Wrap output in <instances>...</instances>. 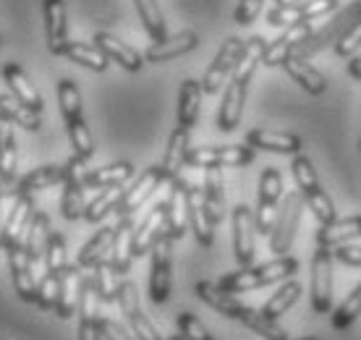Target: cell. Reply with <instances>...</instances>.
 Here are the masks:
<instances>
[{
	"label": "cell",
	"instance_id": "cell-1",
	"mask_svg": "<svg viewBox=\"0 0 361 340\" xmlns=\"http://www.w3.org/2000/svg\"><path fill=\"white\" fill-rule=\"evenodd\" d=\"M267 47V40L259 35H254L246 40L244 53L235 63L233 73L226 84V92H223V102H220V110H217V128L220 131H233L238 121H241V113H244V102H246V92H249V84L254 79V71L257 66L262 63V53Z\"/></svg>",
	"mask_w": 361,
	"mask_h": 340
},
{
	"label": "cell",
	"instance_id": "cell-2",
	"mask_svg": "<svg viewBox=\"0 0 361 340\" xmlns=\"http://www.w3.org/2000/svg\"><path fill=\"white\" fill-rule=\"evenodd\" d=\"M298 272V260L296 257H275V260L264 262V265H257V267H241L238 272H228L217 280V288H223L228 293H249V291H257V288L272 286L278 280L293 278Z\"/></svg>",
	"mask_w": 361,
	"mask_h": 340
},
{
	"label": "cell",
	"instance_id": "cell-3",
	"mask_svg": "<svg viewBox=\"0 0 361 340\" xmlns=\"http://www.w3.org/2000/svg\"><path fill=\"white\" fill-rule=\"evenodd\" d=\"M290 173H293V181H296V191L301 194L304 205L314 212L317 223H319V225L333 223L335 217H338V212H335L333 199L327 197V191L322 188L319 178H317V170H314V165H312V160H309V157H304L301 152L293 154Z\"/></svg>",
	"mask_w": 361,
	"mask_h": 340
},
{
	"label": "cell",
	"instance_id": "cell-4",
	"mask_svg": "<svg viewBox=\"0 0 361 340\" xmlns=\"http://www.w3.org/2000/svg\"><path fill=\"white\" fill-rule=\"evenodd\" d=\"M356 21H361V0H353V3H348L341 13H335L330 21H327L325 27L319 29H312L307 35V40L301 42V45L293 50V58H301V61H309L312 55L322 53L325 47H333L341 37L348 32V29L356 24ZM288 55V58H290Z\"/></svg>",
	"mask_w": 361,
	"mask_h": 340
},
{
	"label": "cell",
	"instance_id": "cell-5",
	"mask_svg": "<svg viewBox=\"0 0 361 340\" xmlns=\"http://www.w3.org/2000/svg\"><path fill=\"white\" fill-rule=\"evenodd\" d=\"M301 215H304V199L298 191H290L283 197V205L278 210V217H275V225L270 231V251L275 257H283L288 254L293 241L298 236V225H301Z\"/></svg>",
	"mask_w": 361,
	"mask_h": 340
},
{
	"label": "cell",
	"instance_id": "cell-6",
	"mask_svg": "<svg viewBox=\"0 0 361 340\" xmlns=\"http://www.w3.org/2000/svg\"><path fill=\"white\" fill-rule=\"evenodd\" d=\"M283 197H286V194H283V176H280V170L264 168L262 176H259L257 210H254V228H257L259 236H270Z\"/></svg>",
	"mask_w": 361,
	"mask_h": 340
},
{
	"label": "cell",
	"instance_id": "cell-7",
	"mask_svg": "<svg viewBox=\"0 0 361 340\" xmlns=\"http://www.w3.org/2000/svg\"><path fill=\"white\" fill-rule=\"evenodd\" d=\"M257 150L249 144H228V147H191L186 154L189 168H244L252 165Z\"/></svg>",
	"mask_w": 361,
	"mask_h": 340
},
{
	"label": "cell",
	"instance_id": "cell-8",
	"mask_svg": "<svg viewBox=\"0 0 361 340\" xmlns=\"http://www.w3.org/2000/svg\"><path fill=\"white\" fill-rule=\"evenodd\" d=\"M244 45L246 40H241V37H228L226 42H223V47L217 50V55L209 63V68L204 71V79H202V92L204 95H217L226 87V81L231 79L235 63H238V58L244 53Z\"/></svg>",
	"mask_w": 361,
	"mask_h": 340
},
{
	"label": "cell",
	"instance_id": "cell-9",
	"mask_svg": "<svg viewBox=\"0 0 361 340\" xmlns=\"http://www.w3.org/2000/svg\"><path fill=\"white\" fill-rule=\"evenodd\" d=\"M173 291V238L163 236L152 246L149 265V298L154 304H165Z\"/></svg>",
	"mask_w": 361,
	"mask_h": 340
},
{
	"label": "cell",
	"instance_id": "cell-10",
	"mask_svg": "<svg viewBox=\"0 0 361 340\" xmlns=\"http://www.w3.org/2000/svg\"><path fill=\"white\" fill-rule=\"evenodd\" d=\"M333 249L319 246L312 257V309L327 314L333 309Z\"/></svg>",
	"mask_w": 361,
	"mask_h": 340
},
{
	"label": "cell",
	"instance_id": "cell-11",
	"mask_svg": "<svg viewBox=\"0 0 361 340\" xmlns=\"http://www.w3.org/2000/svg\"><path fill=\"white\" fill-rule=\"evenodd\" d=\"M118 306H121V312L126 317L128 327L134 332L139 340H163V335L157 332L149 320L145 317L142 312V304H139V291L131 280H121V286H118V296H116Z\"/></svg>",
	"mask_w": 361,
	"mask_h": 340
},
{
	"label": "cell",
	"instance_id": "cell-12",
	"mask_svg": "<svg viewBox=\"0 0 361 340\" xmlns=\"http://www.w3.org/2000/svg\"><path fill=\"white\" fill-rule=\"evenodd\" d=\"M32 217H35V199L29 194L13 197V205H11V210L3 217V225H0V249L8 251L16 243H24Z\"/></svg>",
	"mask_w": 361,
	"mask_h": 340
},
{
	"label": "cell",
	"instance_id": "cell-13",
	"mask_svg": "<svg viewBox=\"0 0 361 340\" xmlns=\"http://www.w3.org/2000/svg\"><path fill=\"white\" fill-rule=\"evenodd\" d=\"M165 183V173L160 165H152V168H147L139 178L131 183L128 188H123V197L118 202L116 212L118 217H131L139 210V207H145V202L152 197L157 188Z\"/></svg>",
	"mask_w": 361,
	"mask_h": 340
},
{
	"label": "cell",
	"instance_id": "cell-14",
	"mask_svg": "<svg viewBox=\"0 0 361 340\" xmlns=\"http://www.w3.org/2000/svg\"><path fill=\"white\" fill-rule=\"evenodd\" d=\"M84 160L73 154L66 160V181H63V197H61V215L66 220H82L87 202H84Z\"/></svg>",
	"mask_w": 361,
	"mask_h": 340
},
{
	"label": "cell",
	"instance_id": "cell-15",
	"mask_svg": "<svg viewBox=\"0 0 361 340\" xmlns=\"http://www.w3.org/2000/svg\"><path fill=\"white\" fill-rule=\"evenodd\" d=\"M341 0H301V3H290L283 8H275L267 13V24L270 27H288V24H298V21H314V18L325 16L338 11Z\"/></svg>",
	"mask_w": 361,
	"mask_h": 340
},
{
	"label": "cell",
	"instance_id": "cell-16",
	"mask_svg": "<svg viewBox=\"0 0 361 340\" xmlns=\"http://www.w3.org/2000/svg\"><path fill=\"white\" fill-rule=\"evenodd\" d=\"M233 257L241 267H252L254 265V210H249L246 205H238L233 210Z\"/></svg>",
	"mask_w": 361,
	"mask_h": 340
},
{
	"label": "cell",
	"instance_id": "cell-17",
	"mask_svg": "<svg viewBox=\"0 0 361 340\" xmlns=\"http://www.w3.org/2000/svg\"><path fill=\"white\" fill-rule=\"evenodd\" d=\"M186 215H189V228L194 233V238L199 241V246L209 249L215 243V225L207 215V207L202 199V188L194 183H186Z\"/></svg>",
	"mask_w": 361,
	"mask_h": 340
},
{
	"label": "cell",
	"instance_id": "cell-18",
	"mask_svg": "<svg viewBox=\"0 0 361 340\" xmlns=\"http://www.w3.org/2000/svg\"><path fill=\"white\" fill-rule=\"evenodd\" d=\"M186 183L189 181L176 176L171 181V197L165 199V236L178 241L186 233L189 215H186Z\"/></svg>",
	"mask_w": 361,
	"mask_h": 340
},
{
	"label": "cell",
	"instance_id": "cell-19",
	"mask_svg": "<svg viewBox=\"0 0 361 340\" xmlns=\"http://www.w3.org/2000/svg\"><path fill=\"white\" fill-rule=\"evenodd\" d=\"M194 291H197V296L209 306V309H215L217 314H223L228 320L241 322V317L249 312V304L238 301L235 293H228L223 288H217V283H212V280H199Z\"/></svg>",
	"mask_w": 361,
	"mask_h": 340
},
{
	"label": "cell",
	"instance_id": "cell-20",
	"mask_svg": "<svg viewBox=\"0 0 361 340\" xmlns=\"http://www.w3.org/2000/svg\"><path fill=\"white\" fill-rule=\"evenodd\" d=\"M309 32H312V21H298V24L283 27V35H280L278 40L267 42V47H264L262 66H270V68L272 66H280V63L286 61V58L307 40Z\"/></svg>",
	"mask_w": 361,
	"mask_h": 340
},
{
	"label": "cell",
	"instance_id": "cell-21",
	"mask_svg": "<svg viewBox=\"0 0 361 340\" xmlns=\"http://www.w3.org/2000/svg\"><path fill=\"white\" fill-rule=\"evenodd\" d=\"M8 267H11V280L16 288L18 298H24L29 304H37V280L32 262L27 257L24 243H16L13 249H8Z\"/></svg>",
	"mask_w": 361,
	"mask_h": 340
},
{
	"label": "cell",
	"instance_id": "cell-22",
	"mask_svg": "<svg viewBox=\"0 0 361 340\" xmlns=\"http://www.w3.org/2000/svg\"><path fill=\"white\" fill-rule=\"evenodd\" d=\"M165 236V202L154 205L149 210V215L136 225L134 236H131V251L136 257H145L147 251H152V246Z\"/></svg>",
	"mask_w": 361,
	"mask_h": 340
},
{
	"label": "cell",
	"instance_id": "cell-23",
	"mask_svg": "<svg viewBox=\"0 0 361 340\" xmlns=\"http://www.w3.org/2000/svg\"><path fill=\"white\" fill-rule=\"evenodd\" d=\"M42 16H45V40L47 50L61 55L63 45L68 42V13L63 0H42Z\"/></svg>",
	"mask_w": 361,
	"mask_h": 340
},
{
	"label": "cell",
	"instance_id": "cell-24",
	"mask_svg": "<svg viewBox=\"0 0 361 340\" xmlns=\"http://www.w3.org/2000/svg\"><path fill=\"white\" fill-rule=\"evenodd\" d=\"M246 144L252 150H264L275 154H298L301 152V136L288 134V131H267V128H252L246 134Z\"/></svg>",
	"mask_w": 361,
	"mask_h": 340
},
{
	"label": "cell",
	"instance_id": "cell-25",
	"mask_svg": "<svg viewBox=\"0 0 361 340\" xmlns=\"http://www.w3.org/2000/svg\"><path fill=\"white\" fill-rule=\"evenodd\" d=\"M199 45V35L197 32H178V35L173 37H165L160 42H152V45L145 50V61L147 63H168V61H176L180 55L191 53L194 47Z\"/></svg>",
	"mask_w": 361,
	"mask_h": 340
},
{
	"label": "cell",
	"instance_id": "cell-26",
	"mask_svg": "<svg viewBox=\"0 0 361 340\" xmlns=\"http://www.w3.org/2000/svg\"><path fill=\"white\" fill-rule=\"evenodd\" d=\"M94 45L102 50V55L108 58V61L118 63L123 71H142V66H145V55L139 53V50H134L131 45H126V42H121L118 37H113L110 32H97L94 35Z\"/></svg>",
	"mask_w": 361,
	"mask_h": 340
},
{
	"label": "cell",
	"instance_id": "cell-27",
	"mask_svg": "<svg viewBox=\"0 0 361 340\" xmlns=\"http://www.w3.org/2000/svg\"><path fill=\"white\" fill-rule=\"evenodd\" d=\"M82 288H84V272L79 265H68L61 278V293H58V304L55 314L61 320H68L79 312V301H82Z\"/></svg>",
	"mask_w": 361,
	"mask_h": 340
},
{
	"label": "cell",
	"instance_id": "cell-28",
	"mask_svg": "<svg viewBox=\"0 0 361 340\" xmlns=\"http://www.w3.org/2000/svg\"><path fill=\"white\" fill-rule=\"evenodd\" d=\"M0 73H3V81L8 84L11 95H13L21 105H27V108L35 110V113H42L45 99H42V95L32 87V81L27 79V73H24V68H21L18 63H6Z\"/></svg>",
	"mask_w": 361,
	"mask_h": 340
},
{
	"label": "cell",
	"instance_id": "cell-29",
	"mask_svg": "<svg viewBox=\"0 0 361 340\" xmlns=\"http://www.w3.org/2000/svg\"><path fill=\"white\" fill-rule=\"evenodd\" d=\"M189 150H191V131L183 128V126H176L171 139H168V147H165V157L160 162L168 183L176 176H180V170L186 168V154H189Z\"/></svg>",
	"mask_w": 361,
	"mask_h": 340
},
{
	"label": "cell",
	"instance_id": "cell-30",
	"mask_svg": "<svg viewBox=\"0 0 361 340\" xmlns=\"http://www.w3.org/2000/svg\"><path fill=\"white\" fill-rule=\"evenodd\" d=\"M99 296L94 291L92 278H84L82 301H79V340H102L99 332V314H97Z\"/></svg>",
	"mask_w": 361,
	"mask_h": 340
},
{
	"label": "cell",
	"instance_id": "cell-31",
	"mask_svg": "<svg viewBox=\"0 0 361 340\" xmlns=\"http://www.w3.org/2000/svg\"><path fill=\"white\" fill-rule=\"evenodd\" d=\"M18 170V147L13 136V123L0 116V186L8 191L16 183Z\"/></svg>",
	"mask_w": 361,
	"mask_h": 340
},
{
	"label": "cell",
	"instance_id": "cell-32",
	"mask_svg": "<svg viewBox=\"0 0 361 340\" xmlns=\"http://www.w3.org/2000/svg\"><path fill=\"white\" fill-rule=\"evenodd\" d=\"M131 236H134V223H131V217H121V220L116 223V236H113V246H110V254H108L110 267L116 269L121 278L131 269V262H134Z\"/></svg>",
	"mask_w": 361,
	"mask_h": 340
},
{
	"label": "cell",
	"instance_id": "cell-33",
	"mask_svg": "<svg viewBox=\"0 0 361 340\" xmlns=\"http://www.w3.org/2000/svg\"><path fill=\"white\" fill-rule=\"evenodd\" d=\"M66 181V162L63 165H42V168H35L32 173H27L24 178H18L13 183L8 194L11 197H21V194H37L42 188H50L55 183H63Z\"/></svg>",
	"mask_w": 361,
	"mask_h": 340
},
{
	"label": "cell",
	"instance_id": "cell-34",
	"mask_svg": "<svg viewBox=\"0 0 361 340\" xmlns=\"http://www.w3.org/2000/svg\"><path fill=\"white\" fill-rule=\"evenodd\" d=\"M356 238H361V215L343 217V220L335 217L333 223L319 225V231H317V243H319V246H327V249L351 243V241H356Z\"/></svg>",
	"mask_w": 361,
	"mask_h": 340
},
{
	"label": "cell",
	"instance_id": "cell-35",
	"mask_svg": "<svg viewBox=\"0 0 361 340\" xmlns=\"http://www.w3.org/2000/svg\"><path fill=\"white\" fill-rule=\"evenodd\" d=\"M202 199L207 207V215L212 225H220L226 217V188H223V173L220 168L204 170V183H202Z\"/></svg>",
	"mask_w": 361,
	"mask_h": 340
},
{
	"label": "cell",
	"instance_id": "cell-36",
	"mask_svg": "<svg viewBox=\"0 0 361 340\" xmlns=\"http://www.w3.org/2000/svg\"><path fill=\"white\" fill-rule=\"evenodd\" d=\"M113 236H116V225H105V228H99L90 241L82 246L79 257H76V265H79L82 269H94L99 262L108 260L110 246H113Z\"/></svg>",
	"mask_w": 361,
	"mask_h": 340
},
{
	"label": "cell",
	"instance_id": "cell-37",
	"mask_svg": "<svg viewBox=\"0 0 361 340\" xmlns=\"http://www.w3.org/2000/svg\"><path fill=\"white\" fill-rule=\"evenodd\" d=\"M283 68H286V73H288L290 79L296 81L301 90H307L309 95H325L327 90V79L322 76V73L317 71L314 66L309 61H301V58H286V61L280 63Z\"/></svg>",
	"mask_w": 361,
	"mask_h": 340
},
{
	"label": "cell",
	"instance_id": "cell-38",
	"mask_svg": "<svg viewBox=\"0 0 361 340\" xmlns=\"http://www.w3.org/2000/svg\"><path fill=\"white\" fill-rule=\"evenodd\" d=\"M50 217L45 212H35L32 223H29V231L24 236V249H27V257L32 262V269L45 260V249H47V238H50Z\"/></svg>",
	"mask_w": 361,
	"mask_h": 340
},
{
	"label": "cell",
	"instance_id": "cell-39",
	"mask_svg": "<svg viewBox=\"0 0 361 340\" xmlns=\"http://www.w3.org/2000/svg\"><path fill=\"white\" fill-rule=\"evenodd\" d=\"M202 81L183 79L178 92V126L183 128H194L199 121V110H202Z\"/></svg>",
	"mask_w": 361,
	"mask_h": 340
},
{
	"label": "cell",
	"instance_id": "cell-40",
	"mask_svg": "<svg viewBox=\"0 0 361 340\" xmlns=\"http://www.w3.org/2000/svg\"><path fill=\"white\" fill-rule=\"evenodd\" d=\"M134 176V165L126 160L121 162H110L105 168H97V170H90V173H84V188H108V186H123L128 178Z\"/></svg>",
	"mask_w": 361,
	"mask_h": 340
},
{
	"label": "cell",
	"instance_id": "cell-41",
	"mask_svg": "<svg viewBox=\"0 0 361 340\" xmlns=\"http://www.w3.org/2000/svg\"><path fill=\"white\" fill-rule=\"evenodd\" d=\"M63 58H68L71 63H79L84 68H90L94 73H105L108 71V58L102 55L97 45H90V42H79V40H68L61 50Z\"/></svg>",
	"mask_w": 361,
	"mask_h": 340
},
{
	"label": "cell",
	"instance_id": "cell-42",
	"mask_svg": "<svg viewBox=\"0 0 361 340\" xmlns=\"http://www.w3.org/2000/svg\"><path fill=\"white\" fill-rule=\"evenodd\" d=\"M0 116L6 118V121H11V123L27 128V131H39L42 128V113L29 110L13 95H0Z\"/></svg>",
	"mask_w": 361,
	"mask_h": 340
},
{
	"label": "cell",
	"instance_id": "cell-43",
	"mask_svg": "<svg viewBox=\"0 0 361 340\" xmlns=\"http://www.w3.org/2000/svg\"><path fill=\"white\" fill-rule=\"evenodd\" d=\"M58 105H61V116H63L66 126L76 123L84 118V105H82V92L76 87L73 79H61L58 81Z\"/></svg>",
	"mask_w": 361,
	"mask_h": 340
},
{
	"label": "cell",
	"instance_id": "cell-44",
	"mask_svg": "<svg viewBox=\"0 0 361 340\" xmlns=\"http://www.w3.org/2000/svg\"><path fill=\"white\" fill-rule=\"evenodd\" d=\"M298 296H301V283L298 280H286L283 286L278 288V293L272 296L270 301L262 306V314L264 317H270V320H278V317H283V314L288 312L290 306L298 301Z\"/></svg>",
	"mask_w": 361,
	"mask_h": 340
},
{
	"label": "cell",
	"instance_id": "cell-45",
	"mask_svg": "<svg viewBox=\"0 0 361 340\" xmlns=\"http://www.w3.org/2000/svg\"><path fill=\"white\" fill-rule=\"evenodd\" d=\"M136 11H139V18H142V24H145L147 35L152 37V42H160L168 37V27H165V16L160 6H157V0H134Z\"/></svg>",
	"mask_w": 361,
	"mask_h": 340
},
{
	"label": "cell",
	"instance_id": "cell-46",
	"mask_svg": "<svg viewBox=\"0 0 361 340\" xmlns=\"http://www.w3.org/2000/svg\"><path fill=\"white\" fill-rule=\"evenodd\" d=\"M121 275H118L116 269L110 267V262H99L97 267H94V275H92V283H94V291H97L99 301L102 304H113L118 296V286H121Z\"/></svg>",
	"mask_w": 361,
	"mask_h": 340
},
{
	"label": "cell",
	"instance_id": "cell-47",
	"mask_svg": "<svg viewBox=\"0 0 361 340\" xmlns=\"http://www.w3.org/2000/svg\"><path fill=\"white\" fill-rule=\"evenodd\" d=\"M121 197H123V188L121 186L102 188V194H99L97 199H92L90 205H87V210H84V220H87V223H99L105 215L116 212Z\"/></svg>",
	"mask_w": 361,
	"mask_h": 340
},
{
	"label": "cell",
	"instance_id": "cell-48",
	"mask_svg": "<svg viewBox=\"0 0 361 340\" xmlns=\"http://www.w3.org/2000/svg\"><path fill=\"white\" fill-rule=\"evenodd\" d=\"M361 314V283L353 288L351 293L343 298V304L335 309L333 314V327L335 330H345V327H351L356 320H359Z\"/></svg>",
	"mask_w": 361,
	"mask_h": 340
},
{
	"label": "cell",
	"instance_id": "cell-49",
	"mask_svg": "<svg viewBox=\"0 0 361 340\" xmlns=\"http://www.w3.org/2000/svg\"><path fill=\"white\" fill-rule=\"evenodd\" d=\"M66 267H68V262H66V238L63 233L53 231L50 238H47V249H45V272L63 275Z\"/></svg>",
	"mask_w": 361,
	"mask_h": 340
},
{
	"label": "cell",
	"instance_id": "cell-50",
	"mask_svg": "<svg viewBox=\"0 0 361 340\" xmlns=\"http://www.w3.org/2000/svg\"><path fill=\"white\" fill-rule=\"evenodd\" d=\"M178 332L183 335V340H209L212 335L207 332V327L199 322L191 312L178 314Z\"/></svg>",
	"mask_w": 361,
	"mask_h": 340
},
{
	"label": "cell",
	"instance_id": "cell-51",
	"mask_svg": "<svg viewBox=\"0 0 361 340\" xmlns=\"http://www.w3.org/2000/svg\"><path fill=\"white\" fill-rule=\"evenodd\" d=\"M359 47H361V21H356V24L335 42L333 50H335V55H341V58H351Z\"/></svg>",
	"mask_w": 361,
	"mask_h": 340
},
{
	"label": "cell",
	"instance_id": "cell-52",
	"mask_svg": "<svg viewBox=\"0 0 361 340\" xmlns=\"http://www.w3.org/2000/svg\"><path fill=\"white\" fill-rule=\"evenodd\" d=\"M264 0H238V6L233 11V21L238 27H249L254 18L259 16Z\"/></svg>",
	"mask_w": 361,
	"mask_h": 340
},
{
	"label": "cell",
	"instance_id": "cell-53",
	"mask_svg": "<svg viewBox=\"0 0 361 340\" xmlns=\"http://www.w3.org/2000/svg\"><path fill=\"white\" fill-rule=\"evenodd\" d=\"M99 332L105 340H139L131 330H126L123 324H118L116 320H108V317H99Z\"/></svg>",
	"mask_w": 361,
	"mask_h": 340
},
{
	"label": "cell",
	"instance_id": "cell-54",
	"mask_svg": "<svg viewBox=\"0 0 361 340\" xmlns=\"http://www.w3.org/2000/svg\"><path fill=\"white\" fill-rule=\"evenodd\" d=\"M335 260L348 267H361V246L356 243H343V246H335Z\"/></svg>",
	"mask_w": 361,
	"mask_h": 340
},
{
	"label": "cell",
	"instance_id": "cell-55",
	"mask_svg": "<svg viewBox=\"0 0 361 340\" xmlns=\"http://www.w3.org/2000/svg\"><path fill=\"white\" fill-rule=\"evenodd\" d=\"M348 73H351L356 81H361V58H351V63H348Z\"/></svg>",
	"mask_w": 361,
	"mask_h": 340
},
{
	"label": "cell",
	"instance_id": "cell-56",
	"mask_svg": "<svg viewBox=\"0 0 361 340\" xmlns=\"http://www.w3.org/2000/svg\"><path fill=\"white\" fill-rule=\"evenodd\" d=\"M290 3H301V0H275V8H283V6H290Z\"/></svg>",
	"mask_w": 361,
	"mask_h": 340
},
{
	"label": "cell",
	"instance_id": "cell-57",
	"mask_svg": "<svg viewBox=\"0 0 361 340\" xmlns=\"http://www.w3.org/2000/svg\"><path fill=\"white\" fill-rule=\"evenodd\" d=\"M288 340H319V338H312V335H309V338H288Z\"/></svg>",
	"mask_w": 361,
	"mask_h": 340
},
{
	"label": "cell",
	"instance_id": "cell-58",
	"mask_svg": "<svg viewBox=\"0 0 361 340\" xmlns=\"http://www.w3.org/2000/svg\"><path fill=\"white\" fill-rule=\"evenodd\" d=\"M168 340H183V335L178 332V335H173V338H168Z\"/></svg>",
	"mask_w": 361,
	"mask_h": 340
},
{
	"label": "cell",
	"instance_id": "cell-59",
	"mask_svg": "<svg viewBox=\"0 0 361 340\" xmlns=\"http://www.w3.org/2000/svg\"><path fill=\"white\" fill-rule=\"evenodd\" d=\"M0 47H3V40H0Z\"/></svg>",
	"mask_w": 361,
	"mask_h": 340
},
{
	"label": "cell",
	"instance_id": "cell-60",
	"mask_svg": "<svg viewBox=\"0 0 361 340\" xmlns=\"http://www.w3.org/2000/svg\"><path fill=\"white\" fill-rule=\"evenodd\" d=\"M209 340H215V338H209Z\"/></svg>",
	"mask_w": 361,
	"mask_h": 340
}]
</instances>
